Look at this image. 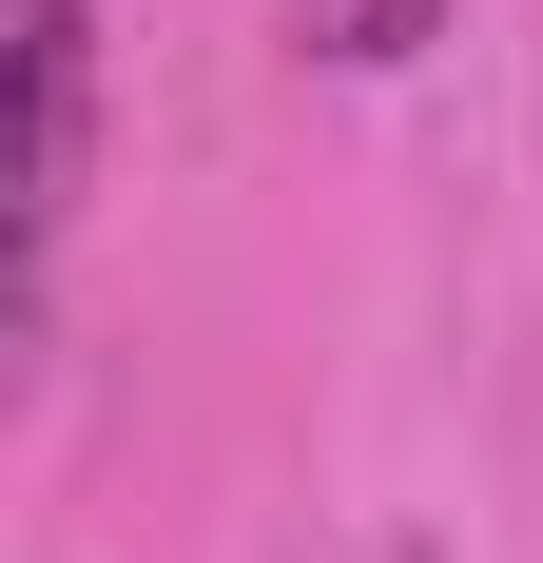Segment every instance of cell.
<instances>
[{"label": "cell", "mask_w": 543, "mask_h": 563, "mask_svg": "<svg viewBox=\"0 0 543 563\" xmlns=\"http://www.w3.org/2000/svg\"><path fill=\"white\" fill-rule=\"evenodd\" d=\"M0 78H20V156H0V350L58 331L78 214H98V0H0Z\"/></svg>", "instance_id": "1"}, {"label": "cell", "mask_w": 543, "mask_h": 563, "mask_svg": "<svg viewBox=\"0 0 543 563\" xmlns=\"http://www.w3.org/2000/svg\"><path fill=\"white\" fill-rule=\"evenodd\" d=\"M428 40H446V0H291V58H330V78H388Z\"/></svg>", "instance_id": "2"}]
</instances>
